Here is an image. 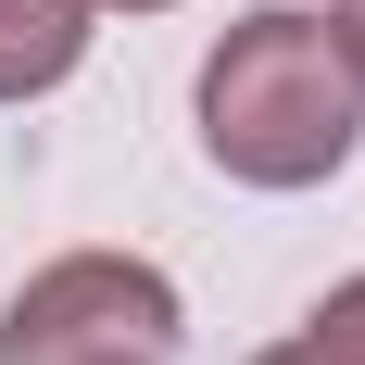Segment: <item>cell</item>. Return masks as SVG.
Returning a JSON list of instances; mask_svg holds the SVG:
<instances>
[{"mask_svg":"<svg viewBox=\"0 0 365 365\" xmlns=\"http://www.w3.org/2000/svg\"><path fill=\"white\" fill-rule=\"evenodd\" d=\"M177 277L139 252H63L0 302V365H177Z\"/></svg>","mask_w":365,"mask_h":365,"instance_id":"7a4b0ae2","label":"cell"},{"mask_svg":"<svg viewBox=\"0 0 365 365\" xmlns=\"http://www.w3.org/2000/svg\"><path fill=\"white\" fill-rule=\"evenodd\" d=\"M365 139V88L340 63L328 13H240V26L202 51V151H215L240 189H315L340 177Z\"/></svg>","mask_w":365,"mask_h":365,"instance_id":"6da1fadb","label":"cell"},{"mask_svg":"<svg viewBox=\"0 0 365 365\" xmlns=\"http://www.w3.org/2000/svg\"><path fill=\"white\" fill-rule=\"evenodd\" d=\"M264 365H365V277H340L290 340H264Z\"/></svg>","mask_w":365,"mask_h":365,"instance_id":"277c9868","label":"cell"},{"mask_svg":"<svg viewBox=\"0 0 365 365\" xmlns=\"http://www.w3.org/2000/svg\"><path fill=\"white\" fill-rule=\"evenodd\" d=\"M88 26L101 0H0V101H38L88 63Z\"/></svg>","mask_w":365,"mask_h":365,"instance_id":"3957f363","label":"cell"},{"mask_svg":"<svg viewBox=\"0 0 365 365\" xmlns=\"http://www.w3.org/2000/svg\"><path fill=\"white\" fill-rule=\"evenodd\" d=\"M328 38H340V63H353V88H365V0H340V13H328Z\"/></svg>","mask_w":365,"mask_h":365,"instance_id":"5b68a950","label":"cell"},{"mask_svg":"<svg viewBox=\"0 0 365 365\" xmlns=\"http://www.w3.org/2000/svg\"><path fill=\"white\" fill-rule=\"evenodd\" d=\"M113 13H164V0H113Z\"/></svg>","mask_w":365,"mask_h":365,"instance_id":"8992f818","label":"cell"}]
</instances>
